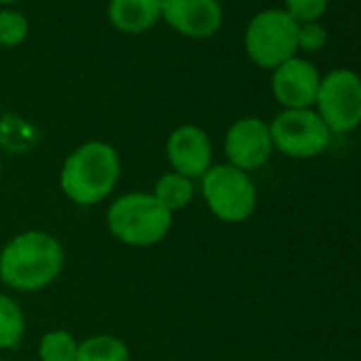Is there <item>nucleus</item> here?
Listing matches in <instances>:
<instances>
[{
    "mask_svg": "<svg viewBox=\"0 0 361 361\" xmlns=\"http://www.w3.org/2000/svg\"><path fill=\"white\" fill-rule=\"evenodd\" d=\"M79 340L66 329H51L39 340L41 361H75Z\"/></svg>",
    "mask_w": 361,
    "mask_h": 361,
    "instance_id": "nucleus-16",
    "label": "nucleus"
},
{
    "mask_svg": "<svg viewBox=\"0 0 361 361\" xmlns=\"http://www.w3.org/2000/svg\"><path fill=\"white\" fill-rule=\"evenodd\" d=\"M106 228L121 245L147 249L161 243L172 228V213L153 194L132 192L119 196L106 211Z\"/></svg>",
    "mask_w": 361,
    "mask_h": 361,
    "instance_id": "nucleus-3",
    "label": "nucleus"
},
{
    "mask_svg": "<svg viewBox=\"0 0 361 361\" xmlns=\"http://www.w3.org/2000/svg\"><path fill=\"white\" fill-rule=\"evenodd\" d=\"M161 20L178 35L211 39L224 24L219 0H161Z\"/></svg>",
    "mask_w": 361,
    "mask_h": 361,
    "instance_id": "nucleus-11",
    "label": "nucleus"
},
{
    "mask_svg": "<svg viewBox=\"0 0 361 361\" xmlns=\"http://www.w3.org/2000/svg\"><path fill=\"white\" fill-rule=\"evenodd\" d=\"M166 159L174 172L188 178H202L213 166V145L200 126H178L166 140Z\"/></svg>",
    "mask_w": 361,
    "mask_h": 361,
    "instance_id": "nucleus-10",
    "label": "nucleus"
},
{
    "mask_svg": "<svg viewBox=\"0 0 361 361\" xmlns=\"http://www.w3.org/2000/svg\"><path fill=\"white\" fill-rule=\"evenodd\" d=\"M327 43V30L319 24V22H310V24H300L298 30V49L306 51V54H314L321 51Z\"/></svg>",
    "mask_w": 361,
    "mask_h": 361,
    "instance_id": "nucleus-19",
    "label": "nucleus"
},
{
    "mask_svg": "<svg viewBox=\"0 0 361 361\" xmlns=\"http://www.w3.org/2000/svg\"><path fill=\"white\" fill-rule=\"evenodd\" d=\"M329 7V0H285V11L298 24L319 22Z\"/></svg>",
    "mask_w": 361,
    "mask_h": 361,
    "instance_id": "nucleus-18",
    "label": "nucleus"
},
{
    "mask_svg": "<svg viewBox=\"0 0 361 361\" xmlns=\"http://www.w3.org/2000/svg\"><path fill=\"white\" fill-rule=\"evenodd\" d=\"M268 126L274 151L291 159H312L334 138L314 109H283Z\"/></svg>",
    "mask_w": 361,
    "mask_h": 361,
    "instance_id": "nucleus-7",
    "label": "nucleus"
},
{
    "mask_svg": "<svg viewBox=\"0 0 361 361\" xmlns=\"http://www.w3.org/2000/svg\"><path fill=\"white\" fill-rule=\"evenodd\" d=\"M300 24L285 9H266L251 18L245 30V51L264 71H274L298 56Z\"/></svg>",
    "mask_w": 361,
    "mask_h": 361,
    "instance_id": "nucleus-4",
    "label": "nucleus"
},
{
    "mask_svg": "<svg viewBox=\"0 0 361 361\" xmlns=\"http://www.w3.org/2000/svg\"><path fill=\"white\" fill-rule=\"evenodd\" d=\"M200 180L202 198L219 221L243 224L255 213L257 188L249 172L230 164H217L211 166Z\"/></svg>",
    "mask_w": 361,
    "mask_h": 361,
    "instance_id": "nucleus-5",
    "label": "nucleus"
},
{
    "mask_svg": "<svg viewBox=\"0 0 361 361\" xmlns=\"http://www.w3.org/2000/svg\"><path fill=\"white\" fill-rule=\"evenodd\" d=\"M314 111L331 134H348L361 126V77L350 68H334L321 77Z\"/></svg>",
    "mask_w": 361,
    "mask_h": 361,
    "instance_id": "nucleus-6",
    "label": "nucleus"
},
{
    "mask_svg": "<svg viewBox=\"0 0 361 361\" xmlns=\"http://www.w3.org/2000/svg\"><path fill=\"white\" fill-rule=\"evenodd\" d=\"M224 153L230 166L245 172L266 166L274 153L270 126L259 117H243L234 121L226 132Z\"/></svg>",
    "mask_w": 361,
    "mask_h": 361,
    "instance_id": "nucleus-8",
    "label": "nucleus"
},
{
    "mask_svg": "<svg viewBox=\"0 0 361 361\" xmlns=\"http://www.w3.org/2000/svg\"><path fill=\"white\" fill-rule=\"evenodd\" d=\"M26 334V314L7 293H0V350L18 348Z\"/></svg>",
    "mask_w": 361,
    "mask_h": 361,
    "instance_id": "nucleus-15",
    "label": "nucleus"
},
{
    "mask_svg": "<svg viewBox=\"0 0 361 361\" xmlns=\"http://www.w3.org/2000/svg\"><path fill=\"white\" fill-rule=\"evenodd\" d=\"M0 172H3V159H0Z\"/></svg>",
    "mask_w": 361,
    "mask_h": 361,
    "instance_id": "nucleus-21",
    "label": "nucleus"
},
{
    "mask_svg": "<svg viewBox=\"0 0 361 361\" xmlns=\"http://www.w3.org/2000/svg\"><path fill=\"white\" fill-rule=\"evenodd\" d=\"M16 3H20V0H0V5H3V7H11Z\"/></svg>",
    "mask_w": 361,
    "mask_h": 361,
    "instance_id": "nucleus-20",
    "label": "nucleus"
},
{
    "mask_svg": "<svg viewBox=\"0 0 361 361\" xmlns=\"http://www.w3.org/2000/svg\"><path fill=\"white\" fill-rule=\"evenodd\" d=\"M151 194L166 211L174 215L176 211H183L194 200V180L172 170L157 178Z\"/></svg>",
    "mask_w": 361,
    "mask_h": 361,
    "instance_id": "nucleus-13",
    "label": "nucleus"
},
{
    "mask_svg": "<svg viewBox=\"0 0 361 361\" xmlns=\"http://www.w3.org/2000/svg\"><path fill=\"white\" fill-rule=\"evenodd\" d=\"M28 20L24 13L16 9H3L0 11V47H18L28 37Z\"/></svg>",
    "mask_w": 361,
    "mask_h": 361,
    "instance_id": "nucleus-17",
    "label": "nucleus"
},
{
    "mask_svg": "<svg viewBox=\"0 0 361 361\" xmlns=\"http://www.w3.org/2000/svg\"><path fill=\"white\" fill-rule=\"evenodd\" d=\"M321 77L323 75L310 60L295 56L272 71V96L283 109H312Z\"/></svg>",
    "mask_w": 361,
    "mask_h": 361,
    "instance_id": "nucleus-9",
    "label": "nucleus"
},
{
    "mask_svg": "<svg viewBox=\"0 0 361 361\" xmlns=\"http://www.w3.org/2000/svg\"><path fill=\"white\" fill-rule=\"evenodd\" d=\"M0 361H7V359H0Z\"/></svg>",
    "mask_w": 361,
    "mask_h": 361,
    "instance_id": "nucleus-22",
    "label": "nucleus"
},
{
    "mask_svg": "<svg viewBox=\"0 0 361 361\" xmlns=\"http://www.w3.org/2000/svg\"><path fill=\"white\" fill-rule=\"evenodd\" d=\"M75 361H130V348L117 336L98 334L79 342Z\"/></svg>",
    "mask_w": 361,
    "mask_h": 361,
    "instance_id": "nucleus-14",
    "label": "nucleus"
},
{
    "mask_svg": "<svg viewBox=\"0 0 361 361\" xmlns=\"http://www.w3.org/2000/svg\"><path fill=\"white\" fill-rule=\"evenodd\" d=\"M161 20V0H111L109 22L123 35H142Z\"/></svg>",
    "mask_w": 361,
    "mask_h": 361,
    "instance_id": "nucleus-12",
    "label": "nucleus"
},
{
    "mask_svg": "<svg viewBox=\"0 0 361 361\" xmlns=\"http://www.w3.org/2000/svg\"><path fill=\"white\" fill-rule=\"evenodd\" d=\"M119 176L121 157L117 149L104 140H87L64 159L60 188L71 202L96 207L115 192Z\"/></svg>",
    "mask_w": 361,
    "mask_h": 361,
    "instance_id": "nucleus-2",
    "label": "nucleus"
},
{
    "mask_svg": "<svg viewBox=\"0 0 361 361\" xmlns=\"http://www.w3.org/2000/svg\"><path fill=\"white\" fill-rule=\"evenodd\" d=\"M64 268L62 243L43 230L13 236L0 251V281L9 289L35 293L49 287Z\"/></svg>",
    "mask_w": 361,
    "mask_h": 361,
    "instance_id": "nucleus-1",
    "label": "nucleus"
}]
</instances>
